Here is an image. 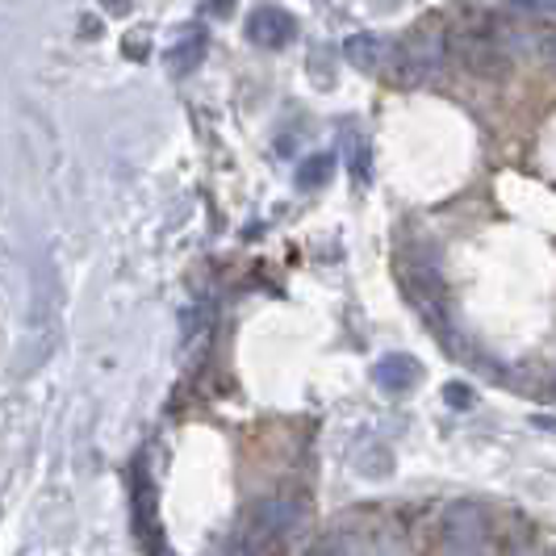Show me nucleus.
<instances>
[{"label": "nucleus", "mask_w": 556, "mask_h": 556, "mask_svg": "<svg viewBox=\"0 0 556 556\" xmlns=\"http://www.w3.org/2000/svg\"><path fill=\"white\" fill-rule=\"evenodd\" d=\"M515 4H528V9H553L556 13V0H515Z\"/></svg>", "instance_id": "obj_16"}, {"label": "nucleus", "mask_w": 556, "mask_h": 556, "mask_svg": "<svg viewBox=\"0 0 556 556\" xmlns=\"http://www.w3.org/2000/svg\"><path fill=\"white\" fill-rule=\"evenodd\" d=\"M339 535H343V544H348L352 556H402L406 553V548H402V544H406V540H402V528L390 523V519H377V515L339 528Z\"/></svg>", "instance_id": "obj_4"}, {"label": "nucleus", "mask_w": 556, "mask_h": 556, "mask_svg": "<svg viewBox=\"0 0 556 556\" xmlns=\"http://www.w3.org/2000/svg\"><path fill=\"white\" fill-rule=\"evenodd\" d=\"M343 55H348V63L356 67V72H377L381 67V42L372 38V34H352L348 42H343Z\"/></svg>", "instance_id": "obj_9"}, {"label": "nucleus", "mask_w": 556, "mask_h": 556, "mask_svg": "<svg viewBox=\"0 0 556 556\" xmlns=\"http://www.w3.org/2000/svg\"><path fill=\"white\" fill-rule=\"evenodd\" d=\"M548 556H556V548H553V553H548Z\"/></svg>", "instance_id": "obj_18"}, {"label": "nucleus", "mask_w": 556, "mask_h": 556, "mask_svg": "<svg viewBox=\"0 0 556 556\" xmlns=\"http://www.w3.org/2000/svg\"><path fill=\"white\" fill-rule=\"evenodd\" d=\"M444 397L452 410H469L473 406V390L469 386H460V381H452V386H444Z\"/></svg>", "instance_id": "obj_13"}, {"label": "nucleus", "mask_w": 556, "mask_h": 556, "mask_svg": "<svg viewBox=\"0 0 556 556\" xmlns=\"http://www.w3.org/2000/svg\"><path fill=\"white\" fill-rule=\"evenodd\" d=\"M309 556H352V553H348L343 535L334 531V535H327V540H318V544H314V553H309Z\"/></svg>", "instance_id": "obj_14"}, {"label": "nucleus", "mask_w": 556, "mask_h": 556, "mask_svg": "<svg viewBox=\"0 0 556 556\" xmlns=\"http://www.w3.org/2000/svg\"><path fill=\"white\" fill-rule=\"evenodd\" d=\"M456 55L460 63L477 72V76H502L506 72V55H502V47L494 38H485V34H465L460 42H456Z\"/></svg>", "instance_id": "obj_7"}, {"label": "nucleus", "mask_w": 556, "mask_h": 556, "mask_svg": "<svg viewBox=\"0 0 556 556\" xmlns=\"http://www.w3.org/2000/svg\"><path fill=\"white\" fill-rule=\"evenodd\" d=\"M230 4H235V0H210V9H214V13H230Z\"/></svg>", "instance_id": "obj_17"}, {"label": "nucleus", "mask_w": 556, "mask_h": 556, "mask_svg": "<svg viewBox=\"0 0 556 556\" xmlns=\"http://www.w3.org/2000/svg\"><path fill=\"white\" fill-rule=\"evenodd\" d=\"M447 63V34L435 22H422L410 29V38L397 47V76L402 84H418L427 76H435Z\"/></svg>", "instance_id": "obj_3"}, {"label": "nucleus", "mask_w": 556, "mask_h": 556, "mask_svg": "<svg viewBox=\"0 0 556 556\" xmlns=\"http://www.w3.org/2000/svg\"><path fill=\"white\" fill-rule=\"evenodd\" d=\"M402 285H406V293L415 298V306L427 314V318H435L440 327H444V277H440V268L435 264H422V260H406L402 264Z\"/></svg>", "instance_id": "obj_5"}, {"label": "nucleus", "mask_w": 556, "mask_h": 556, "mask_svg": "<svg viewBox=\"0 0 556 556\" xmlns=\"http://www.w3.org/2000/svg\"><path fill=\"white\" fill-rule=\"evenodd\" d=\"M372 377L386 393H410L418 386V377H422V364L415 356H406V352H390V356L377 361Z\"/></svg>", "instance_id": "obj_8"}, {"label": "nucleus", "mask_w": 556, "mask_h": 556, "mask_svg": "<svg viewBox=\"0 0 556 556\" xmlns=\"http://www.w3.org/2000/svg\"><path fill=\"white\" fill-rule=\"evenodd\" d=\"M343 147H348V160H352V176L361 180L364 172H368V151L361 147V139H356V135H343Z\"/></svg>", "instance_id": "obj_12"}, {"label": "nucleus", "mask_w": 556, "mask_h": 556, "mask_svg": "<svg viewBox=\"0 0 556 556\" xmlns=\"http://www.w3.org/2000/svg\"><path fill=\"white\" fill-rule=\"evenodd\" d=\"M309 510L298 498L255 502L230 540V556H277L298 531L306 528Z\"/></svg>", "instance_id": "obj_1"}, {"label": "nucleus", "mask_w": 556, "mask_h": 556, "mask_svg": "<svg viewBox=\"0 0 556 556\" xmlns=\"http://www.w3.org/2000/svg\"><path fill=\"white\" fill-rule=\"evenodd\" d=\"M331 155H309L306 164H298V189H323L331 180Z\"/></svg>", "instance_id": "obj_11"}, {"label": "nucleus", "mask_w": 556, "mask_h": 556, "mask_svg": "<svg viewBox=\"0 0 556 556\" xmlns=\"http://www.w3.org/2000/svg\"><path fill=\"white\" fill-rule=\"evenodd\" d=\"M393 469V456H390V447L386 444H377V440H364V447H356V473L364 477H390Z\"/></svg>", "instance_id": "obj_10"}, {"label": "nucleus", "mask_w": 556, "mask_h": 556, "mask_svg": "<svg viewBox=\"0 0 556 556\" xmlns=\"http://www.w3.org/2000/svg\"><path fill=\"white\" fill-rule=\"evenodd\" d=\"M440 548L444 556H490L494 548V523L481 502H452L440 519Z\"/></svg>", "instance_id": "obj_2"}, {"label": "nucleus", "mask_w": 556, "mask_h": 556, "mask_svg": "<svg viewBox=\"0 0 556 556\" xmlns=\"http://www.w3.org/2000/svg\"><path fill=\"white\" fill-rule=\"evenodd\" d=\"M540 55H544V63H548V67L556 72V29H553V34H544V38H540Z\"/></svg>", "instance_id": "obj_15"}, {"label": "nucleus", "mask_w": 556, "mask_h": 556, "mask_svg": "<svg viewBox=\"0 0 556 556\" xmlns=\"http://www.w3.org/2000/svg\"><path fill=\"white\" fill-rule=\"evenodd\" d=\"M293 34H298V22H293L280 4H260V9L248 17V38L255 42V47H264V51L289 47Z\"/></svg>", "instance_id": "obj_6"}]
</instances>
